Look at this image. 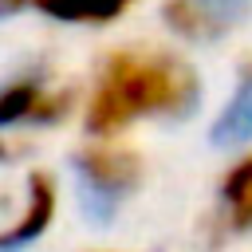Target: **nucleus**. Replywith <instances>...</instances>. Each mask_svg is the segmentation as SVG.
Returning <instances> with one entry per match:
<instances>
[{
    "label": "nucleus",
    "instance_id": "f257e3e1",
    "mask_svg": "<svg viewBox=\"0 0 252 252\" xmlns=\"http://www.w3.org/2000/svg\"><path fill=\"white\" fill-rule=\"evenodd\" d=\"M201 102L197 71L165 47L126 43L102 55L91 94L83 98L87 138H122L138 122H173Z\"/></svg>",
    "mask_w": 252,
    "mask_h": 252
},
{
    "label": "nucleus",
    "instance_id": "f03ea898",
    "mask_svg": "<svg viewBox=\"0 0 252 252\" xmlns=\"http://www.w3.org/2000/svg\"><path fill=\"white\" fill-rule=\"evenodd\" d=\"M75 173L83 181V189L98 201H122L130 197L142 177H146V161L134 146H126L122 138H91L87 146L75 150Z\"/></svg>",
    "mask_w": 252,
    "mask_h": 252
},
{
    "label": "nucleus",
    "instance_id": "7ed1b4c3",
    "mask_svg": "<svg viewBox=\"0 0 252 252\" xmlns=\"http://www.w3.org/2000/svg\"><path fill=\"white\" fill-rule=\"evenodd\" d=\"M75 110V91L47 87L39 75H24L0 87V130L8 126H55Z\"/></svg>",
    "mask_w": 252,
    "mask_h": 252
},
{
    "label": "nucleus",
    "instance_id": "20e7f679",
    "mask_svg": "<svg viewBox=\"0 0 252 252\" xmlns=\"http://www.w3.org/2000/svg\"><path fill=\"white\" fill-rule=\"evenodd\" d=\"M55 209H59V185L47 169H32L28 181H24V197H20V209L12 213V220L0 228V252H16L32 240H39L51 220H55Z\"/></svg>",
    "mask_w": 252,
    "mask_h": 252
},
{
    "label": "nucleus",
    "instance_id": "39448f33",
    "mask_svg": "<svg viewBox=\"0 0 252 252\" xmlns=\"http://www.w3.org/2000/svg\"><path fill=\"white\" fill-rule=\"evenodd\" d=\"M248 0H165L161 20L169 32L193 43H209L228 35V28L244 16Z\"/></svg>",
    "mask_w": 252,
    "mask_h": 252
},
{
    "label": "nucleus",
    "instance_id": "423d86ee",
    "mask_svg": "<svg viewBox=\"0 0 252 252\" xmlns=\"http://www.w3.org/2000/svg\"><path fill=\"white\" fill-rule=\"evenodd\" d=\"M217 232L224 236L252 232V150H244L217 185Z\"/></svg>",
    "mask_w": 252,
    "mask_h": 252
},
{
    "label": "nucleus",
    "instance_id": "0eeeda50",
    "mask_svg": "<svg viewBox=\"0 0 252 252\" xmlns=\"http://www.w3.org/2000/svg\"><path fill=\"white\" fill-rule=\"evenodd\" d=\"M130 8L134 0H35V12L59 24H110Z\"/></svg>",
    "mask_w": 252,
    "mask_h": 252
},
{
    "label": "nucleus",
    "instance_id": "6e6552de",
    "mask_svg": "<svg viewBox=\"0 0 252 252\" xmlns=\"http://www.w3.org/2000/svg\"><path fill=\"white\" fill-rule=\"evenodd\" d=\"M213 138L217 142H248L252 138V67L240 75L228 106L220 110V118L213 126Z\"/></svg>",
    "mask_w": 252,
    "mask_h": 252
},
{
    "label": "nucleus",
    "instance_id": "1a4fd4ad",
    "mask_svg": "<svg viewBox=\"0 0 252 252\" xmlns=\"http://www.w3.org/2000/svg\"><path fill=\"white\" fill-rule=\"evenodd\" d=\"M24 8H35V0H0V16H12V12H24Z\"/></svg>",
    "mask_w": 252,
    "mask_h": 252
},
{
    "label": "nucleus",
    "instance_id": "9d476101",
    "mask_svg": "<svg viewBox=\"0 0 252 252\" xmlns=\"http://www.w3.org/2000/svg\"><path fill=\"white\" fill-rule=\"evenodd\" d=\"M12 154H16V146H12V142H8V138H0V161H8V158H12Z\"/></svg>",
    "mask_w": 252,
    "mask_h": 252
},
{
    "label": "nucleus",
    "instance_id": "9b49d317",
    "mask_svg": "<svg viewBox=\"0 0 252 252\" xmlns=\"http://www.w3.org/2000/svg\"><path fill=\"white\" fill-rule=\"evenodd\" d=\"M91 252H114V248H91Z\"/></svg>",
    "mask_w": 252,
    "mask_h": 252
}]
</instances>
